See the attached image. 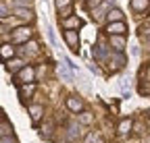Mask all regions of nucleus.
Returning a JSON list of instances; mask_svg holds the SVG:
<instances>
[{
  "label": "nucleus",
  "instance_id": "1",
  "mask_svg": "<svg viewBox=\"0 0 150 143\" xmlns=\"http://www.w3.org/2000/svg\"><path fill=\"white\" fill-rule=\"evenodd\" d=\"M63 38H65V42H67V46L73 54H79V33H77V29H65Z\"/></svg>",
  "mask_w": 150,
  "mask_h": 143
},
{
  "label": "nucleus",
  "instance_id": "2",
  "mask_svg": "<svg viewBox=\"0 0 150 143\" xmlns=\"http://www.w3.org/2000/svg\"><path fill=\"white\" fill-rule=\"evenodd\" d=\"M35 81V68L25 64L19 73H15V83L17 85H21V83H33Z\"/></svg>",
  "mask_w": 150,
  "mask_h": 143
},
{
  "label": "nucleus",
  "instance_id": "3",
  "mask_svg": "<svg viewBox=\"0 0 150 143\" xmlns=\"http://www.w3.org/2000/svg\"><path fill=\"white\" fill-rule=\"evenodd\" d=\"M31 35H33V31L29 27H17L11 33V42L13 44H27L31 40Z\"/></svg>",
  "mask_w": 150,
  "mask_h": 143
},
{
  "label": "nucleus",
  "instance_id": "4",
  "mask_svg": "<svg viewBox=\"0 0 150 143\" xmlns=\"http://www.w3.org/2000/svg\"><path fill=\"white\" fill-rule=\"evenodd\" d=\"M108 62H110L108 68L115 73V70H121V68L127 64V58L123 56V52H117V50H115V52H110V54H108Z\"/></svg>",
  "mask_w": 150,
  "mask_h": 143
},
{
  "label": "nucleus",
  "instance_id": "5",
  "mask_svg": "<svg viewBox=\"0 0 150 143\" xmlns=\"http://www.w3.org/2000/svg\"><path fill=\"white\" fill-rule=\"evenodd\" d=\"M110 6H112V0H104V2H102L100 6H96V8H92V19L96 21V23H100V21L104 19V17L108 15Z\"/></svg>",
  "mask_w": 150,
  "mask_h": 143
},
{
  "label": "nucleus",
  "instance_id": "6",
  "mask_svg": "<svg viewBox=\"0 0 150 143\" xmlns=\"http://www.w3.org/2000/svg\"><path fill=\"white\" fill-rule=\"evenodd\" d=\"M106 33L108 35H125L127 33V25L125 21H112L106 25Z\"/></svg>",
  "mask_w": 150,
  "mask_h": 143
},
{
  "label": "nucleus",
  "instance_id": "7",
  "mask_svg": "<svg viewBox=\"0 0 150 143\" xmlns=\"http://www.w3.org/2000/svg\"><path fill=\"white\" fill-rule=\"evenodd\" d=\"M13 15L17 17V19H21V21H31V19H33L31 6H15V8H13Z\"/></svg>",
  "mask_w": 150,
  "mask_h": 143
},
{
  "label": "nucleus",
  "instance_id": "8",
  "mask_svg": "<svg viewBox=\"0 0 150 143\" xmlns=\"http://www.w3.org/2000/svg\"><path fill=\"white\" fill-rule=\"evenodd\" d=\"M15 54H17V48L13 46V44H2L0 46V60H11V58H15Z\"/></svg>",
  "mask_w": 150,
  "mask_h": 143
},
{
  "label": "nucleus",
  "instance_id": "9",
  "mask_svg": "<svg viewBox=\"0 0 150 143\" xmlns=\"http://www.w3.org/2000/svg\"><path fill=\"white\" fill-rule=\"evenodd\" d=\"M35 93V81L33 83H21L19 85V98L25 100V98H31Z\"/></svg>",
  "mask_w": 150,
  "mask_h": 143
},
{
  "label": "nucleus",
  "instance_id": "10",
  "mask_svg": "<svg viewBox=\"0 0 150 143\" xmlns=\"http://www.w3.org/2000/svg\"><path fill=\"white\" fill-rule=\"evenodd\" d=\"M108 42H110V46L115 48L117 52H123V50H125V46H127L125 35H108Z\"/></svg>",
  "mask_w": 150,
  "mask_h": 143
},
{
  "label": "nucleus",
  "instance_id": "11",
  "mask_svg": "<svg viewBox=\"0 0 150 143\" xmlns=\"http://www.w3.org/2000/svg\"><path fill=\"white\" fill-rule=\"evenodd\" d=\"M67 108L75 114H79V112H83V102L79 98H67Z\"/></svg>",
  "mask_w": 150,
  "mask_h": 143
},
{
  "label": "nucleus",
  "instance_id": "12",
  "mask_svg": "<svg viewBox=\"0 0 150 143\" xmlns=\"http://www.w3.org/2000/svg\"><path fill=\"white\" fill-rule=\"evenodd\" d=\"M29 116H31L33 122H38V120L44 116V106H40V104H31V106H29Z\"/></svg>",
  "mask_w": 150,
  "mask_h": 143
},
{
  "label": "nucleus",
  "instance_id": "13",
  "mask_svg": "<svg viewBox=\"0 0 150 143\" xmlns=\"http://www.w3.org/2000/svg\"><path fill=\"white\" fill-rule=\"evenodd\" d=\"M23 66H25V62L21 58H11L8 64H6V70H8V73H19Z\"/></svg>",
  "mask_w": 150,
  "mask_h": 143
},
{
  "label": "nucleus",
  "instance_id": "14",
  "mask_svg": "<svg viewBox=\"0 0 150 143\" xmlns=\"http://www.w3.org/2000/svg\"><path fill=\"white\" fill-rule=\"evenodd\" d=\"M131 8L136 13H144L150 8V0H131Z\"/></svg>",
  "mask_w": 150,
  "mask_h": 143
},
{
  "label": "nucleus",
  "instance_id": "15",
  "mask_svg": "<svg viewBox=\"0 0 150 143\" xmlns=\"http://www.w3.org/2000/svg\"><path fill=\"white\" fill-rule=\"evenodd\" d=\"M63 25H65V29H79L81 27V19H77V17H65Z\"/></svg>",
  "mask_w": 150,
  "mask_h": 143
},
{
  "label": "nucleus",
  "instance_id": "16",
  "mask_svg": "<svg viewBox=\"0 0 150 143\" xmlns=\"http://www.w3.org/2000/svg\"><path fill=\"white\" fill-rule=\"evenodd\" d=\"M131 129H134V122L127 118V120H121V122H119L117 133H119V135H129V131H131Z\"/></svg>",
  "mask_w": 150,
  "mask_h": 143
},
{
  "label": "nucleus",
  "instance_id": "17",
  "mask_svg": "<svg viewBox=\"0 0 150 143\" xmlns=\"http://www.w3.org/2000/svg\"><path fill=\"white\" fill-rule=\"evenodd\" d=\"M106 19H108V23H112V21H123V10L121 8H110L108 10V15H106Z\"/></svg>",
  "mask_w": 150,
  "mask_h": 143
},
{
  "label": "nucleus",
  "instance_id": "18",
  "mask_svg": "<svg viewBox=\"0 0 150 143\" xmlns=\"http://www.w3.org/2000/svg\"><path fill=\"white\" fill-rule=\"evenodd\" d=\"M6 135H13V124L6 120H0V137H6Z\"/></svg>",
  "mask_w": 150,
  "mask_h": 143
},
{
  "label": "nucleus",
  "instance_id": "19",
  "mask_svg": "<svg viewBox=\"0 0 150 143\" xmlns=\"http://www.w3.org/2000/svg\"><path fill=\"white\" fill-rule=\"evenodd\" d=\"M50 135H52V122L48 120V122H44L42 127H40V137H44V139H50Z\"/></svg>",
  "mask_w": 150,
  "mask_h": 143
},
{
  "label": "nucleus",
  "instance_id": "20",
  "mask_svg": "<svg viewBox=\"0 0 150 143\" xmlns=\"http://www.w3.org/2000/svg\"><path fill=\"white\" fill-rule=\"evenodd\" d=\"M92 120H94V116L90 112H86V110L77 114V122H81V124H92Z\"/></svg>",
  "mask_w": 150,
  "mask_h": 143
},
{
  "label": "nucleus",
  "instance_id": "21",
  "mask_svg": "<svg viewBox=\"0 0 150 143\" xmlns=\"http://www.w3.org/2000/svg\"><path fill=\"white\" fill-rule=\"evenodd\" d=\"M23 52H25V54H27V52H29V54H38V52H40V46H38L35 42H29V44H25Z\"/></svg>",
  "mask_w": 150,
  "mask_h": 143
},
{
  "label": "nucleus",
  "instance_id": "22",
  "mask_svg": "<svg viewBox=\"0 0 150 143\" xmlns=\"http://www.w3.org/2000/svg\"><path fill=\"white\" fill-rule=\"evenodd\" d=\"M86 143H102V139L92 131V133H88V135H86Z\"/></svg>",
  "mask_w": 150,
  "mask_h": 143
},
{
  "label": "nucleus",
  "instance_id": "23",
  "mask_svg": "<svg viewBox=\"0 0 150 143\" xmlns=\"http://www.w3.org/2000/svg\"><path fill=\"white\" fill-rule=\"evenodd\" d=\"M71 2H73V0H54V6L59 8V10H63V8L71 6Z\"/></svg>",
  "mask_w": 150,
  "mask_h": 143
},
{
  "label": "nucleus",
  "instance_id": "24",
  "mask_svg": "<svg viewBox=\"0 0 150 143\" xmlns=\"http://www.w3.org/2000/svg\"><path fill=\"white\" fill-rule=\"evenodd\" d=\"M8 2L13 4V8L15 6H31V0H8Z\"/></svg>",
  "mask_w": 150,
  "mask_h": 143
},
{
  "label": "nucleus",
  "instance_id": "25",
  "mask_svg": "<svg viewBox=\"0 0 150 143\" xmlns=\"http://www.w3.org/2000/svg\"><path fill=\"white\" fill-rule=\"evenodd\" d=\"M102 2H104V0H86V8H90V10H92V8L100 6Z\"/></svg>",
  "mask_w": 150,
  "mask_h": 143
},
{
  "label": "nucleus",
  "instance_id": "26",
  "mask_svg": "<svg viewBox=\"0 0 150 143\" xmlns=\"http://www.w3.org/2000/svg\"><path fill=\"white\" fill-rule=\"evenodd\" d=\"M138 91H140L142 96H148V93H150V85L142 81V83H140V87H138Z\"/></svg>",
  "mask_w": 150,
  "mask_h": 143
},
{
  "label": "nucleus",
  "instance_id": "27",
  "mask_svg": "<svg viewBox=\"0 0 150 143\" xmlns=\"http://www.w3.org/2000/svg\"><path fill=\"white\" fill-rule=\"evenodd\" d=\"M46 31H48V40H50V44H52V46H56V35H54V29L48 25V27H46Z\"/></svg>",
  "mask_w": 150,
  "mask_h": 143
},
{
  "label": "nucleus",
  "instance_id": "28",
  "mask_svg": "<svg viewBox=\"0 0 150 143\" xmlns=\"http://www.w3.org/2000/svg\"><path fill=\"white\" fill-rule=\"evenodd\" d=\"M75 129H77V127H75V124H71V127H69V139H71V141H75V139L79 137V133L75 131Z\"/></svg>",
  "mask_w": 150,
  "mask_h": 143
},
{
  "label": "nucleus",
  "instance_id": "29",
  "mask_svg": "<svg viewBox=\"0 0 150 143\" xmlns=\"http://www.w3.org/2000/svg\"><path fill=\"white\" fill-rule=\"evenodd\" d=\"M8 17V6L4 2H0V19H6Z\"/></svg>",
  "mask_w": 150,
  "mask_h": 143
},
{
  "label": "nucleus",
  "instance_id": "30",
  "mask_svg": "<svg viewBox=\"0 0 150 143\" xmlns=\"http://www.w3.org/2000/svg\"><path fill=\"white\" fill-rule=\"evenodd\" d=\"M0 143H17V139L13 135H6V137H0Z\"/></svg>",
  "mask_w": 150,
  "mask_h": 143
},
{
  "label": "nucleus",
  "instance_id": "31",
  "mask_svg": "<svg viewBox=\"0 0 150 143\" xmlns=\"http://www.w3.org/2000/svg\"><path fill=\"white\" fill-rule=\"evenodd\" d=\"M142 35H150V25H142L140 27V38Z\"/></svg>",
  "mask_w": 150,
  "mask_h": 143
},
{
  "label": "nucleus",
  "instance_id": "32",
  "mask_svg": "<svg viewBox=\"0 0 150 143\" xmlns=\"http://www.w3.org/2000/svg\"><path fill=\"white\" fill-rule=\"evenodd\" d=\"M61 17H63V19H65V17H71V6L63 8V10H61Z\"/></svg>",
  "mask_w": 150,
  "mask_h": 143
},
{
  "label": "nucleus",
  "instance_id": "33",
  "mask_svg": "<svg viewBox=\"0 0 150 143\" xmlns=\"http://www.w3.org/2000/svg\"><path fill=\"white\" fill-rule=\"evenodd\" d=\"M142 42H144V46L150 50V35H142Z\"/></svg>",
  "mask_w": 150,
  "mask_h": 143
},
{
  "label": "nucleus",
  "instance_id": "34",
  "mask_svg": "<svg viewBox=\"0 0 150 143\" xmlns=\"http://www.w3.org/2000/svg\"><path fill=\"white\" fill-rule=\"evenodd\" d=\"M146 114H148V118H150V108H148V110H146Z\"/></svg>",
  "mask_w": 150,
  "mask_h": 143
},
{
  "label": "nucleus",
  "instance_id": "35",
  "mask_svg": "<svg viewBox=\"0 0 150 143\" xmlns=\"http://www.w3.org/2000/svg\"><path fill=\"white\" fill-rule=\"evenodd\" d=\"M0 120H2V110H0Z\"/></svg>",
  "mask_w": 150,
  "mask_h": 143
}]
</instances>
